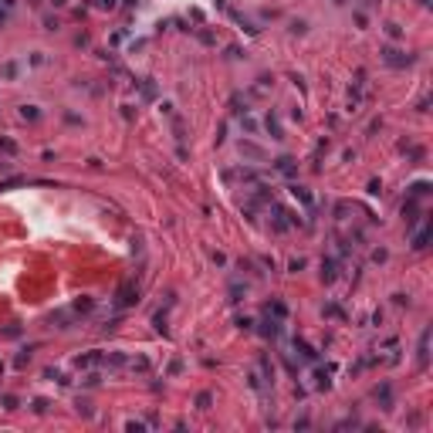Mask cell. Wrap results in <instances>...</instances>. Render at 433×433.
I'll return each mask as SVG.
<instances>
[{"instance_id": "obj_15", "label": "cell", "mask_w": 433, "mask_h": 433, "mask_svg": "<svg viewBox=\"0 0 433 433\" xmlns=\"http://www.w3.org/2000/svg\"><path fill=\"white\" fill-rule=\"evenodd\" d=\"M0 149H3L7 156H14V152H17V143H10V139H3V136H0Z\"/></svg>"}, {"instance_id": "obj_19", "label": "cell", "mask_w": 433, "mask_h": 433, "mask_svg": "<svg viewBox=\"0 0 433 433\" xmlns=\"http://www.w3.org/2000/svg\"><path fill=\"white\" fill-rule=\"evenodd\" d=\"M3 409H17V400H14V396H3Z\"/></svg>"}, {"instance_id": "obj_3", "label": "cell", "mask_w": 433, "mask_h": 433, "mask_svg": "<svg viewBox=\"0 0 433 433\" xmlns=\"http://www.w3.org/2000/svg\"><path fill=\"white\" fill-rule=\"evenodd\" d=\"M427 346H430V328H423V335H420V369H427Z\"/></svg>"}, {"instance_id": "obj_8", "label": "cell", "mask_w": 433, "mask_h": 433, "mask_svg": "<svg viewBox=\"0 0 433 433\" xmlns=\"http://www.w3.org/2000/svg\"><path fill=\"white\" fill-rule=\"evenodd\" d=\"M267 132H271L274 139H281V122H278V115H267Z\"/></svg>"}, {"instance_id": "obj_17", "label": "cell", "mask_w": 433, "mask_h": 433, "mask_svg": "<svg viewBox=\"0 0 433 433\" xmlns=\"http://www.w3.org/2000/svg\"><path fill=\"white\" fill-rule=\"evenodd\" d=\"M386 34H389V37H400L403 28H400V24H386Z\"/></svg>"}, {"instance_id": "obj_20", "label": "cell", "mask_w": 433, "mask_h": 433, "mask_svg": "<svg viewBox=\"0 0 433 433\" xmlns=\"http://www.w3.org/2000/svg\"><path fill=\"white\" fill-rule=\"evenodd\" d=\"M3 21H7V10H0V28H3Z\"/></svg>"}, {"instance_id": "obj_9", "label": "cell", "mask_w": 433, "mask_h": 433, "mask_svg": "<svg viewBox=\"0 0 433 433\" xmlns=\"http://www.w3.org/2000/svg\"><path fill=\"white\" fill-rule=\"evenodd\" d=\"M291 193H294V200H301L305 206H312V197H308V190H305V186H291Z\"/></svg>"}, {"instance_id": "obj_5", "label": "cell", "mask_w": 433, "mask_h": 433, "mask_svg": "<svg viewBox=\"0 0 433 433\" xmlns=\"http://www.w3.org/2000/svg\"><path fill=\"white\" fill-rule=\"evenodd\" d=\"M294 352H301V359H308V362H315V359H318L315 348L308 346V342H294Z\"/></svg>"}, {"instance_id": "obj_7", "label": "cell", "mask_w": 433, "mask_h": 433, "mask_svg": "<svg viewBox=\"0 0 433 433\" xmlns=\"http://www.w3.org/2000/svg\"><path fill=\"white\" fill-rule=\"evenodd\" d=\"M91 308H95V301H91V298H78V301H75V312H78V315H88Z\"/></svg>"}, {"instance_id": "obj_21", "label": "cell", "mask_w": 433, "mask_h": 433, "mask_svg": "<svg viewBox=\"0 0 433 433\" xmlns=\"http://www.w3.org/2000/svg\"><path fill=\"white\" fill-rule=\"evenodd\" d=\"M0 3H3V7H14V0H0Z\"/></svg>"}, {"instance_id": "obj_2", "label": "cell", "mask_w": 433, "mask_h": 433, "mask_svg": "<svg viewBox=\"0 0 433 433\" xmlns=\"http://www.w3.org/2000/svg\"><path fill=\"white\" fill-rule=\"evenodd\" d=\"M375 400H379V403H382V409H393V389H389V386H386V382H382V386H379V389H375Z\"/></svg>"}, {"instance_id": "obj_13", "label": "cell", "mask_w": 433, "mask_h": 433, "mask_svg": "<svg viewBox=\"0 0 433 433\" xmlns=\"http://www.w3.org/2000/svg\"><path fill=\"white\" fill-rule=\"evenodd\" d=\"M278 170H281L285 176H291V173H294V163H291L288 156H281V159H278Z\"/></svg>"}, {"instance_id": "obj_22", "label": "cell", "mask_w": 433, "mask_h": 433, "mask_svg": "<svg viewBox=\"0 0 433 433\" xmlns=\"http://www.w3.org/2000/svg\"><path fill=\"white\" fill-rule=\"evenodd\" d=\"M102 3H105V7H112V3H115V0H102Z\"/></svg>"}, {"instance_id": "obj_6", "label": "cell", "mask_w": 433, "mask_h": 433, "mask_svg": "<svg viewBox=\"0 0 433 433\" xmlns=\"http://www.w3.org/2000/svg\"><path fill=\"white\" fill-rule=\"evenodd\" d=\"M335 274H339V271H335V260H321V278H325V281H335Z\"/></svg>"}, {"instance_id": "obj_1", "label": "cell", "mask_w": 433, "mask_h": 433, "mask_svg": "<svg viewBox=\"0 0 433 433\" xmlns=\"http://www.w3.org/2000/svg\"><path fill=\"white\" fill-rule=\"evenodd\" d=\"M382 61H386V64H393V68H406L413 58H409V55H403L400 48H382Z\"/></svg>"}, {"instance_id": "obj_4", "label": "cell", "mask_w": 433, "mask_h": 433, "mask_svg": "<svg viewBox=\"0 0 433 433\" xmlns=\"http://www.w3.org/2000/svg\"><path fill=\"white\" fill-rule=\"evenodd\" d=\"M267 339H278V332H281V318H267L264 321V328H260Z\"/></svg>"}, {"instance_id": "obj_10", "label": "cell", "mask_w": 433, "mask_h": 433, "mask_svg": "<svg viewBox=\"0 0 433 433\" xmlns=\"http://www.w3.org/2000/svg\"><path fill=\"white\" fill-rule=\"evenodd\" d=\"M267 315H274V318H285V315H288V308H285L281 301H271V305H267Z\"/></svg>"}, {"instance_id": "obj_12", "label": "cell", "mask_w": 433, "mask_h": 433, "mask_svg": "<svg viewBox=\"0 0 433 433\" xmlns=\"http://www.w3.org/2000/svg\"><path fill=\"white\" fill-rule=\"evenodd\" d=\"M21 115L28 118V122H37V118H41V112H37L34 105H21Z\"/></svg>"}, {"instance_id": "obj_16", "label": "cell", "mask_w": 433, "mask_h": 433, "mask_svg": "<svg viewBox=\"0 0 433 433\" xmlns=\"http://www.w3.org/2000/svg\"><path fill=\"white\" fill-rule=\"evenodd\" d=\"M210 403H213L210 393H200V396H197V406H200V409H210Z\"/></svg>"}, {"instance_id": "obj_18", "label": "cell", "mask_w": 433, "mask_h": 433, "mask_svg": "<svg viewBox=\"0 0 433 433\" xmlns=\"http://www.w3.org/2000/svg\"><path fill=\"white\" fill-rule=\"evenodd\" d=\"M3 75H7V78H14V75H17V64H14V61H7V64H3Z\"/></svg>"}, {"instance_id": "obj_11", "label": "cell", "mask_w": 433, "mask_h": 433, "mask_svg": "<svg viewBox=\"0 0 433 433\" xmlns=\"http://www.w3.org/2000/svg\"><path fill=\"white\" fill-rule=\"evenodd\" d=\"M132 294H136V291H132L129 285H125V288H118V298H115V301H118V305H129V301H136Z\"/></svg>"}, {"instance_id": "obj_14", "label": "cell", "mask_w": 433, "mask_h": 433, "mask_svg": "<svg viewBox=\"0 0 433 433\" xmlns=\"http://www.w3.org/2000/svg\"><path fill=\"white\" fill-rule=\"evenodd\" d=\"M427 237H430V231H420L416 237H413V247H416V251H423V247H427Z\"/></svg>"}]
</instances>
